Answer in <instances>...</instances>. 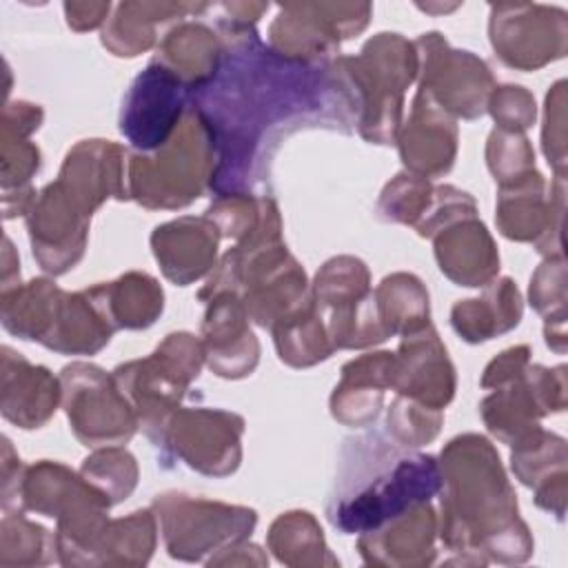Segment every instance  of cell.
<instances>
[{"instance_id":"obj_2","label":"cell","mask_w":568,"mask_h":568,"mask_svg":"<svg viewBox=\"0 0 568 568\" xmlns=\"http://www.w3.org/2000/svg\"><path fill=\"white\" fill-rule=\"evenodd\" d=\"M437 535L455 564H521L532 537L519 519L517 495L497 450L475 433L450 439L439 455Z\"/></svg>"},{"instance_id":"obj_9","label":"cell","mask_w":568,"mask_h":568,"mask_svg":"<svg viewBox=\"0 0 568 568\" xmlns=\"http://www.w3.org/2000/svg\"><path fill=\"white\" fill-rule=\"evenodd\" d=\"M153 510L166 552L180 561H206V555L246 539L257 524L253 508L209 501L184 493L158 495Z\"/></svg>"},{"instance_id":"obj_18","label":"cell","mask_w":568,"mask_h":568,"mask_svg":"<svg viewBox=\"0 0 568 568\" xmlns=\"http://www.w3.org/2000/svg\"><path fill=\"white\" fill-rule=\"evenodd\" d=\"M204 362L209 368L229 379L251 375L260 344L248 328V313L235 293H217L209 300L202 322Z\"/></svg>"},{"instance_id":"obj_44","label":"cell","mask_w":568,"mask_h":568,"mask_svg":"<svg viewBox=\"0 0 568 568\" xmlns=\"http://www.w3.org/2000/svg\"><path fill=\"white\" fill-rule=\"evenodd\" d=\"M530 348L526 344L521 346H513L504 353H499L484 371V377H481V386L484 388H495V386H501L510 379H515L517 375L524 373V368L530 364Z\"/></svg>"},{"instance_id":"obj_1","label":"cell","mask_w":568,"mask_h":568,"mask_svg":"<svg viewBox=\"0 0 568 568\" xmlns=\"http://www.w3.org/2000/svg\"><path fill=\"white\" fill-rule=\"evenodd\" d=\"M224 31L215 73L191 91V109L213 146L209 189L253 195L268 180L280 144L304 129L351 133L355 115L331 62H306L262 42L253 24Z\"/></svg>"},{"instance_id":"obj_23","label":"cell","mask_w":568,"mask_h":568,"mask_svg":"<svg viewBox=\"0 0 568 568\" xmlns=\"http://www.w3.org/2000/svg\"><path fill=\"white\" fill-rule=\"evenodd\" d=\"M62 402V384L44 366L2 346V415L20 428H40Z\"/></svg>"},{"instance_id":"obj_3","label":"cell","mask_w":568,"mask_h":568,"mask_svg":"<svg viewBox=\"0 0 568 568\" xmlns=\"http://www.w3.org/2000/svg\"><path fill=\"white\" fill-rule=\"evenodd\" d=\"M439 488L442 470L433 455L373 428L344 439L326 499V519L342 535L371 532L430 501Z\"/></svg>"},{"instance_id":"obj_32","label":"cell","mask_w":568,"mask_h":568,"mask_svg":"<svg viewBox=\"0 0 568 568\" xmlns=\"http://www.w3.org/2000/svg\"><path fill=\"white\" fill-rule=\"evenodd\" d=\"M189 4H120L118 16L104 27L102 44L115 55L133 58L155 42V22L184 13Z\"/></svg>"},{"instance_id":"obj_7","label":"cell","mask_w":568,"mask_h":568,"mask_svg":"<svg viewBox=\"0 0 568 568\" xmlns=\"http://www.w3.org/2000/svg\"><path fill=\"white\" fill-rule=\"evenodd\" d=\"M202 364V339L191 333H171L149 357L120 364L113 371L120 390L138 415V426L155 446Z\"/></svg>"},{"instance_id":"obj_27","label":"cell","mask_w":568,"mask_h":568,"mask_svg":"<svg viewBox=\"0 0 568 568\" xmlns=\"http://www.w3.org/2000/svg\"><path fill=\"white\" fill-rule=\"evenodd\" d=\"M521 320V297L510 277L486 284L481 297L459 300L450 311V324L470 344L486 342L515 328Z\"/></svg>"},{"instance_id":"obj_35","label":"cell","mask_w":568,"mask_h":568,"mask_svg":"<svg viewBox=\"0 0 568 568\" xmlns=\"http://www.w3.org/2000/svg\"><path fill=\"white\" fill-rule=\"evenodd\" d=\"M55 535L29 521L22 513H4L2 517V566H38L53 561Z\"/></svg>"},{"instance_id":"obj_37","label":"cell","mask_w":568,"mask_h":568,"mask_svg":"<svg viewBox=\"0 0 568 568\" xmlns=\"http://www.w3.org/2000/svg\"><path fill=\"white\" fill-rule=\"evenodd\" d=\"M433 197V186L426 178L404 171L395 175L393 182L386 184L382 197L377 202V215L384 222H399V224H415L424 217Z\"/></svg>"},{"instance_id":"obj_24","label":"cell","mask_w":568,"mask_h":568,"mask_svg":"<svg viewBox=\"0 0 568 568\" xmlns=\"http://www.w3.org/2000/svg\"><path fill=\"white\" fill-rule=\"evenodd\" d=\"M439 271L462 286H486L497 277L499 253L477 217H464L435 237Z\"/></svg>"},{"instance_id":"obj_40","label":"cell","mask_w":568,"mask_h":568,"mask_svg":"<svg viewBox=\"0 0 568 568\" xmlns=\"http://www.w3.org/2000/svg\"><path fill=\"white\" fill-rule=\"evenodd\" d=\"M530 304L546 324L566 320V266L564 255L548 257L530 280Z\"/></svg>"},{"instance_id":"obj_17","label":"cell","mask_w":568,"mask_h":568,"mask_svg":"<svg viewBox=\"0 0 568 568\" xmlns=\"http://www.w3.org/2000/svg\"><path fill=\"white\" fill-rule=\"evenodd\" d=\"M393 388L397 395L437 410L453 399L455 368L430 322L404 335L395 353Z\"/></svg>"},{"instance_id":"obj_33","label":"cell","mask_w":568,"mask_h":568,"mask_svg":"<svg viewBox=\"0 0 568 568\" xmlns=\"http://www.w3.org/2000/svg\"><path fill=\"white\" fill-rule=\"evenodd\" d=\"M510 466L524 486L537 490L566 477V442L555 433L537 428L513 446Z\"/></svg>"},{"instance_id":"obj_39","label":"cell","mask_w":568,"mask_h":568,"mask_svg":"<svg viewBox=\"0 0 568 568\" xmlns=\"http://www.w3.org/2000/svg\"><path fill=\"white\" fill-rule=\"evenodd\" d=\"M486 160L488 169L499 182V186L510 184L526 173L535 171V153L524 138V133H510L495 129L488 138V149H486Z\"/></svg>"},{"instance_id":"obj_38","label":"cell","mask_w":568,"mask_h":568,"mask_svg":"<svg viewBox=\"0 0 568 568\" xmlns=\"http://www.w3.org/2000/svg\"><path fill=\"white\" fill-rule=\"evenodd\" d=\"M444 422L442 410L437 408H428L419 402H413L408 397L397 395V399L390 404L388 408V433L410 446V448H419L424 444H428L430 439H435V435L439 433V426Z\"/></svg>"},{"instance_id":"obj_22","label":"cell","mask_w":568,"mask_h":568,"mask_svg":"<svg viewBox=\"0 0 568 568\" xmlns=\"http://www.w3.org/2000/svg\"><path fill=\"white\" fill-rule=\"evenodd\" d=\"M217 240L220 231L206 215L180 217L155 226L151 246L162 273L171 282L186 286L215 266Z\"/></svg>"},{"instance_id":"obj_41","label":"cell","mask_w":568,"mask_h":568,"mask_svg":"<svg viewBox=\"0 0 568 568\" xmlns=\"http://www.w3.org/2000/svg\"><path fill=\"white\" fill-rule=\"evenodd\" d=\"M475 213H477V204L466 191L444 184V186L433 189L430 204H428L424 217L415 224V231L422 237H435L446 226H450L464 217H475Z\"/></svg>"},{"instance_id":"obj_42","label":"cell","mask_w":568,"mask_h":568,"mask_svg":"<svg viewBox=\"0 0 568 568\" xmlns=\"http://www.w3.org/2000/svg\"><path fill=\"white\" fill-rule=\"evenodd\" d=\"M486 109L501 131L524 133L535 122V98L517 84L495 87Z\"/></svg>"},{"instance_id":"obj_11","label":"cell","mask_w":568,"mask_h":568,"mask_svg":"<svg viewBox=\"0 0 568 568\" xmlns=\"http://www.w3.org/2000/svg\"><path fill=\"white\" fill-rule=\"evenodd\" d=\"M191 104V89L162 62H149L122 98L120 133L133 153L162 149L182 124Z\"/></svg>"},{"instance_id":"obj_29","label":"cell","mask_w":568,"mask_h":568,"mask_svg":"<svg viewBox=\"0 0 568 568\" xmlns=\"http://www.w3.org/2000/svg\"><path fill=\"white\" fill-rule=\"evenodd\" d=\"M268 548L286 566H337L322 528L306 510L282 513L268 530Z\"/></svg>"},{"instance_id":"obj_43","label":"cell","mask_w":568,"mask_h":568,"mask_svg":"<svg viewBox=\"0 0 568 568\" xmlns=\"http://www.w3.org/2000/svg\"><path fill=\"white\" fill-rule=\"evenodd\" d=\"M544 153L557 178H564L566 169V135H564V80H559L546 95V120H544Z\"/></svg>"},{"instance_id":"obj_26","label":"cell","mask_w":568,"mask_h":568,"mask_svg":"<svg viewBox=\"0 0 568 568\" xmlns=\"http://www.w3.org/2000/svg\"><path fill=\"white\" fill-rule=\"evenodd\" d=\"M104 322L115 328H146L164 308L160 284L146 273H126L115 282L95 284L84 291Z\"/></svg>"},{"instance_id":"obj_15","label":"cell","mask_w":568,"mask_h":568,"mask_svg":"<svg viewBox=\"0 0 568 568\" xmlns=\"http://www.w3.org/2000/svg\"><path fill=\"white\" fill-rule=\"evenodd\" d=\"M490 42L497 55L515 69L532 71L564 55L566 16L539 4L493 7Z\"/></svg>"},{"instance_id":"obj_34","label":"cell","mask_w":568,"mask_h":568,"mask_svg":"<svg viewBox=\"0 0 568 568\" xmlns=\"http://www.w3.org/2000/svg\"><path fill=\"white\" fill-rule=\"evenodd\" d=\"M155 515L135 510L122 519H111L100 552V566H144L155 548Z\"/></svg>"},{"instance_id":"obj_16","label":"cell","mask_w":568,"mask_h":568,"mask_svg":"<svg viewBox=\"0 0 568 568\" xmlns=\"http://www.w3.org/2000/svg\"><path fill=\"white\" fill-rule=\"evenodd\" d=\"M89 220L58 180L36 193L27 211V226L33 257L47 273L62 275L78 264L84 253Z\"/></svg>"},{"instance_id":"obj_36","label":"cell","mask_w":568,"mask_h":568,"mask_svg":"<svg viewBox=\"0 0 568 568\" xmlns=\"http://www.w3.org/2000/svg\"><path fill=\"white\" fill-rule=\"evenodd\" d=\"M80 475L98 486L111 499V504L126 499L138 484V466L133 455L118 446L100 448L87 457Z\"/></svg>"},{"instance_id":"obj_10","label":"cell","mask_w":568,"mask_h":568,"mask_svg":"<svg viewBox=\"0 0 568 568\" xmlns=\"http://www.w3.org/2000/svg\"><path fill=\"white\" fill-rule=\"evenodd\" d=\"M60 384L71 430L84 446H120L133 437L138 415L113 375L95 364L73 362L62 368Z\"/></svg>"},{"instance_id":"obj_12","label":"cell","mask_w":568,"mask_h":568,"mask_svg":"<svg viewBox=\"0 0 568 568\" xmlns=\"http://www.w3.org/2000/svg\"><path fill=\"white\" fill-rule=\"evenodd\" d=\"M419 58V91L450 118H479L495 89L486 62L470 51H455L439 33H424L415 42Z\"/></svg>"},{"instance_id":"obj_30","label":"cell","mask_w":568,"mask_h":568,"mask_svg":"<svg viewBox=\"0 0 568 568\" xmlns=\"http://www.w3.org/2000/svg\"><path fill=\"white\" fill-rule=\"evenodd\" d=\"M373 295L388 335H406L430 322L428 291L415 275L393 273L382 280Z\"/></svg>"},{"instance_id":"obj_8","label":"cell","mask_w":568,"mask_h":568,"mask_svg":"<svg viewBox=\"0 0 568 568\" xmlns=\"http://www.w3.org/2000/svg\"><path fill=\"white\" fill-rule=\"evenodd\" d=\"M311 302L333 351L364 348L390 337L377 313L368 268L357 257L328 260L315 275Z\"/></svg>"},{"instance_id":"obj_14","label":"cell","mask_w":568,"mask_h":568,"mask_svg":"<svg viewBox=\"0 0 568 568\" xmlns=\"http://www.w3.org/2000/svg\"><path fill=\"white\" fill-rule=\"evenodd\" d=\"M244 419L220 408H182L169 419L158 446L197 473L226 477L242 459Z\"/></svg>"},{"instance_id":"obj_25","label":"cell","mask_w":568,"mask_h":568,"mask_svg":"<svg viewBox=\"0 0 568 568\" xmlns=\"http://www.w3.org/2000/svg\"><path fill=\"white\" fill-rule=\"evenodd\" d=\"M395 353H366L342 368V379L331 397V413L348 426H368L382 406L384 390L393 388Z\"/></svg>"},{"instance_id":"obj_21","label":"cell","mask_w":568,"mask_h":568,"mask_svg":"<svg viewBox=\"0 0 568 568\" xmlns=\"http://www.w3.org/2000/svg\"><path fill=\"white\" fill-rule=\"evenodd\" d=\"M435 537L437 515L426 501L371 532H362L357 550L371 566H430L437 552Z\"/></svg>"},{"instance_id":"obj_13","label":"cell","mask_w":568,"mask_h":568,"mask_svg":"<svg viewBox=\"0 0 568 568\" xmlns=\"http://www.w3.org/2000/svg\"><path fill=\"white\" fill-rule=\"evenodd\" d=\"M566 406V375L564 366L546 368L528 364L515 379L495 386L481 402V417L486 428L504 444L515 446L539 426L548 413H559Z\"/></svg>"},{"instance_id":"obj_28","label":"cell","mask_w":568,"mask_h":568,"mask_svg":"<svg viewBox=\"0 0 568 568\" xmlns=\"http://www.w3.org/2000/svg\"><path fill=\"white\" fill-rule=\"evenodd\" d=\"M222 55V40L200 22L171 29L158 49V62L169 67L191 91L204 84Z\"/></svg>"},{"instance_id":"obj_5","label":"cell","mask_w":568,"mask_h":568,"mask_svg":"<svg viewBox=\"0 0 568 568\" xmlns=\"http://www.w3.org/2000/svg\"><path fill=\"white\" fill-rule=\"evenodd\" d=\"M2 324L22 339L67 355H93L113 335L84 291L64 293L44 277L2 293Z\"/></svg>"},{"instance_id":"obj_4","label":"cell","mask_w":568,"mask_h":568,"mask_svg":"<svg viewBox=\"0 0 568 568\" xmlns=\"http://www.w3.org/2000/svg\"><path fill=\"white\" fill-rule=\"evenodd\" d=\"M333 69L351 100L359 135L366 142L393 144L402 126L404 91L419 73L415 44L399 33H379L357 58L333 60Z\"/></svg>"},{"instance_id":"obj_20","label":"cell","mask_w":568,"mask_h":568,"mask_svg":"<svg viewBox=\"0 0 568 568\" xmlns=\"http://www.w3.org/2000/svg\"><path fill=\"white\" fill-rule=\"evenodd\" d=\"M406 169L422 178H437L450 171L457 153L455 120L417 89L410 118L395 138Z\"/></svg>"},{"instance_id":"obj_6","label":"cell","mask_w":568,"mask_h":568,"mask_svg":"<svg viewBox=\"0 0 568 568\" xmlns=\"http://www.w3.org/2000/svg\"><path fill=\"white\" fill-rule=\"evenodd\" d=\"M126 160V200L146 209L191 204L211 184L215 164L211 138L191 104L175 135L162 149L131 153Z\"/></svg>"},{"instance_id":"obj_19","label":"cell","mask_w":568,"mask_h":568,"mask_svg":"<svg viewBox=\"0 0 568 568\" xmlns=\"http://www.w3.org/2000/svg\"><path fill=\"white\" fill-rule=\"evenodd\" d=\"M58 182L91 217L106 197L126 200L124 153L111 140H82L67 153Z\"/></svg>"},{"instance_id":"obj_31","label":"cell","mask_w":568,"mask_h":568,"mask_svg":"<svg viewBox=\"0 0 568 568\" xmlns=\"http://www.w3.org/2000/svg\"><path fill=\"white\" fill-rule=\"evenodd\" d=\"M271 331L275 337L277 355L288 366L306 368L324 362L333 353L326 328L315 313L313 302L277 322Z\"/></svg>"}]
</instances>
